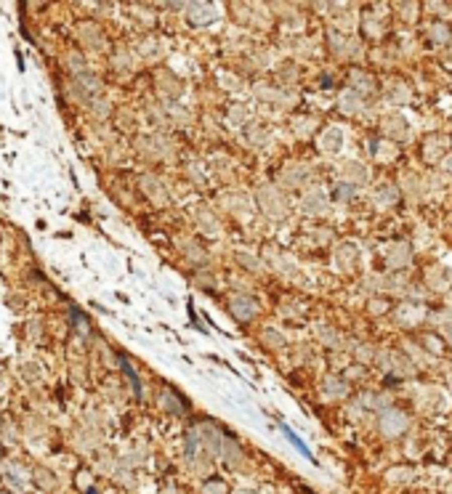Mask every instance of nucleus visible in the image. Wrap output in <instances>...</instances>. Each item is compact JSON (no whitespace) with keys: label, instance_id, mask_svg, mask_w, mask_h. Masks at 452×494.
<instances>
[{"label":"nucleus","instance_id":"nucleus-1","mask_svg":"<svg viewBox=\"0 0 452 494\" xmlns=\"http://www.w3.org/2000/svg\"><path fill=\"white\" fill-rule=\"evenodd\" d=\"M282 431H285V433H287V439H290V441H293V444H295V449H298L300 454H304V457H309V460H314V457H312V452H309V446H306L304 441H300V439H298V436H295L293 431H290V428H287V425H282Z\"/></svg>","mask_w":452,"mask_h":494},{"label":"nucleus","instance_id":"nucleus-2","mask_svg":"<svg viewBox=\"0 0 452 494\" xmlns=\"http://www.w3.org/2000/svg\"><path fill=\"white\" fill-rule=\"evenodd\" d=\"M232 309H234V314H237V311H242V319H250V316H253V311H256V309H253V303H245V301H234V306H232Z\"/></svg>","mask_w":452,"mask_h":494}]
</instances>
